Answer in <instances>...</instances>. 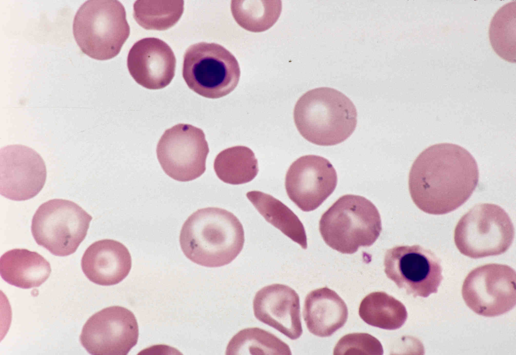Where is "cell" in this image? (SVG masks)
<instances>
[{"label":"cell","instance_id":"obj_27","mask_svg":"<svg viewBox=\"0 0 516 355\" xmlns=\"http://www.w3.org/2000/svg\"><path fill=\"white\" fill-rule=\"evenodd\" d=\"M383 349L380 342L370 334L354 333L341 337L336 344L333 354H367L382 355Z\"/></svg>","mask_w":516,"mask_h":355},{"label":"cell","instance_id":"obj_24","mask_svg":"<svg viewBox=\"0 0 516 355\" xmlns=\"http://www.w3.org/2000/svg\"><path fill=\"white\" fill-rule=\"evenodd\" d=\"M231 11L237 23L253 32H261L271 28L282 10L280 1H232Z\"/></svg>","mask_w":516,"mask_h":355},{"label":"cell","instance_id":"obj_8","mask_svg":"<svg viewBox=\"0 0 516 355\" xmlns=\"http://www.w3.org/2000/svg\"><path fill=\"white\" fill-rule=\"evenodd\" d=\"M92 219L74 202L51 199L35 212L31 232L38 245L55 256H67L75 253L85 239Z\"/></svg>","mask_w":516,"mask_h":355},{"label":"cell","instance_id":"obj_3","mask_svg":"<svg viewBox=\"0 0 516 355\" xmlns=\"http://www.w3.org/2000/svg\"><path fill=\"white\" fill-rule=\"evenodd\" d=\"M294 120L306 140L320 146H332L343 142L354 132L357 112L344 94L323 87L300 97L294 107Z\"/></svg>","mask_w":516,"mask_h":355},{"label":"cell","instance_id":"obj_10","mask_svg":"<svg viewBox=\"0 0 516 355\" xmlns=\"http://www.w3.org/2000/svg\"><path fill=\"white\" fill-rule=\"evenodd\" d=\"M209 151L203 131L184 124L165 130L156 148L157 159L164 172L180 182L194 180L205 172Z\"/></svg>","mask_w":516,"mask_h":355},{"label":"cell","instance_id":"obj_13","mask_svg":"<svg viewBox=\"0 0 516 355\" xmlns=\"http://www.w3.org/2000/svg\"><path fill=\"white\" fill-rule=\"evenodd\" d=\"M46 168L41 156L21 144L5 146L0 150V193L17 201L29 200L42 189Z\"/></svg>","mask_w":516,"mask_h":355},{"label":"cell","instance_id":"obj_15","mask_svg":"<svg viewBox=\"0 0 516 355\" xmlns=\"http://www.w3.org/2000/svg\"><path fill=\"white\" fill-rule=\"evenodd\" d=\"M176 60L169 45L157 38L136 42L127 58L128 70L139 85L148 89H162L172 81Z\"/></svg>","mask_w":516,"mask_h":355},{"label":"cell","instance_id":"obj_11","mask_svg":"<svg viewBox=\"0 0 516 355\" xmlns=\"http://www.w3.org/2000/svg\"><path fill=\"white\" fill-rule=\"evenodd\" d=\"M386 276L414 297L436 293L442 279L440 261L431 250L419 245L398 246L384 257Z\"/></svg>","mask_w":516,"mask_h":355},{"label":"cell","instance_id":"obj_16","mask_svg":"<svg viewBox=\"0 0 516 355\" xmlns=\"http://www.w3.org/2000/svg\"><path fill=\"white\" fill-rule=\"evenodd\" d=\"M255 317L292 340L302 334L300 299L288 285L272 284L258 290L253 299Z\"/></svg>","mask_w":516,"mask_h":355},{"label":"cell","instance_id":"obj_17","mask_svg":"<svg viewBox=\"0 0 516 355\" xmlns=\"http://www.w3.org/2000/svg\"><path fill=\"white\" fill-rule=\"evenodd\" d=\"M132 266L130 253L121 243L103 239L92 244L85 251L81 267L89 280L98 285L119 283L129 273Z\"/></svg>","mask_w":516,"mask_h":355},{"label":"cell","instance_id":"obj_1","mask_svg":"<svg viewBox=\"0 0 516 355\" xmlns=\"http://www.w3.org/2000/svg\"><path fill=\"white\" fill-rule=\"evenodd\" d=\"M477 162L464 148L439 143L423 151L409 172V189L423 212L442 215L453 211L471 197L479 181Z\"/></svg>","mask_w":516,"mask_h":355},{"label":"cell","instance_id":"obj_4","mask_svg":"<svg viewBox=\"0 0 516 355\" xmlns=\"http://www.w3.org/2000/svg\"><path fill=\"white\" fill-rule=\"evenodd\" d=\"M382 230L376 207L364 197L345 195L322 215L319 231L325 243L343 254H353L360 247L371 246Z\"/></svg>","mask_w":516,"mask_h":355},{"label":"cell","instance_id":"obj_21","mask_svg":"<svg viewBox=\"0 0 516 355\" xmlns=\"http://www.w3.org/2000/svg\"><path fill=\"white\" fill-rule=\"evenodd\" d=\"M359 314L368 324L387 330L399 328L408 317L405 306L382 291L371 292L365 297L360 304Z\"/></svg>","mask_w":516,"mask_h":355},{"label":"cell","instance_id":"obj_22","mask_svg":"<svg viewBox=\"0 0 516 355\" xmlns=\"http://www.w3.org/2000/svg\"><path fill=\"white\" fill-rule=\"evenodd\" d=\"M213 167L217 177L231 185L251 181L259 170L254 152L244 146H236L221 151L215 158Z\"/></svg>","mask_w":516,"mask_h":355},{"label":"cell","instance_id":"obj_12","mask_svg":"<svg viewBox=\"0 0 516 355\" xmlns=\"http://www.w3.org/2000/svg\"><path fill=\"white\" fill-rule=\"evenodd\" d=\"M139 328L134 314L111 306L91 316L80 336L82 345L93 355H126L137 344Z\"/></svg>","mask_w":516,"mask_h":355},{"label":"cell","instance_id":"obj_19","mask_svg":"<svg viewBox=\"0 0 516 355\" xmlns=\"http://www.w3.org/2000/svg\"><path fill=\"white\" fill-rule=\"evenodd\" d=\"M49 263L36 252L14 249L5 253L0 259V274L9 284L28 289L38 287L49 277Z\"/></svg>","mask_w":516,"mask_h":355},{"label":"cell","instance_id":"obj_26","mask_svg":"<svg viewBox=\"0 0 516 355\" xmlns=\"http://www.w3.org/2000/svg\"><path fill=\"white\" fill-rule=\"evenodd\" d=\"M133 16L142 27L164 30L173 26L184 11L183 1H137Z\"/></svg>","mask_w":516,"mask_h":355},{"label":"cell","instance_id":"obj_23","mask_svg":"<svg viewBox=\"0 0 516 355\" xmlns=\"http://www.w3.org/2000/svg\"><path fill=\"white\" fill-rule=\"evenodd\" d=\"M225 354L291 355L289 346L273 334L257 327L245 328L229 341Z\"/></svg>","mask_w":516,"mask_h":355},{"label":"cell","instance_id":"obj_25","mask_svg":"<svg viewBox=\"0 0 516 355\" xmlns=\"http://www.w3.org/2000/svg\"><path fill=\"white\" fill-rule=\"evenodd\" d=\"M516 1L502 6L490 24L489 36L496 54L507 62H516Z\"/></svg>","mask_w":516,"mask_h":355},{"label":"cell","instance_id":"obj_18","mask_svg":"<svg viewBox=\"0 0 516 355\" xmlns=\"http://www.w3.org/2000/svg\"><path fill=\"white\" fill-rule=\"evenodd\" d=\"M348 317L345 302L328 287L313 290L305 298L304 319L308 330L316 336H331L345 325Z\"/></svg>","mask_w":516,"mask_h":355},{"label":"cell","instance_id":"obj_6","mask_svg":"<svg viewBox=\"0 0 516 355\" xmlns=\"http://www.w3.org/2000/svg\"><path fill=\"white\" fill-rule=\"evenodd\" d=\"M514 237V228L507 212L491 203L474 206L458 221L455 245L463 255L473 259L506 252Z\"/></svg>","mask_w":516,"mask_h":355},{"label":"cell","instance_id":"obj_5","mask_svg":"<svg viewBox=\"0 0 516 355\" xmlns=\"http://www.w3.org/2000/svg\"><path fill=\"white\" fill-rule=\"evenodd\" d=\"M73 35L82 51L97 60L117 56L130 35L125 8L116 0L85 2L75 14Z\"/></svg>","mask_w":516,"mask_h":355},{"label":"cell","instance_id":"obj_14","mask_svg":"<svg viewBox=\"0 0 516 355\" xmlns=\"http://www.w3.org/2000/svg\"><path fill=\"white\" fill-rule=\"evenodd\" d=\"M337 183L332 164L315 155L303 156L293 162L285 178L289 198L305 212L317 208L333 193Z\"/></svg>","mask_w":516,"mask_h":355},{"label":"cell","instance_id":"obj_2","mask_svg":"<svg viewBox=\"0 0 516 355\" xmlns=\"http://www.w3.org/2000/svg\"><path fill=\"white\" fill-rule=\"evenodd\" d=\"M245 242L242 224L232 212L217 207L197 210L185 221L180 234L185 255L198 265L218 267L240 253Z\"/></svg>","mask_w":516,"mask_h":355},{"label":"cell","instance_id":"obj_9","mask_svg":"<svg viewBox=\"0 0 516 355\" xmlns=\"http://www.w3.org/2000/svg\"><path fill=\"white\" fill-rule=\"evenodd\" d=\"M515 271L510 266L487 264L467 275L462 285V296L467 306L478 315L498 316L515 305Z\"/></svg>","mask_w":516,"mask_h":355},{"label":"cell","instance_id":"obj_7","mask_svg":"<svg viewBox=\"0 0 516 355\" xmlns=\"http://www.w3.org/2000/svg\"><path fill=\"white\" fill-rule=\"evenodd\" d=\"M182 74L190 89L203 97L215 99L236 88L241 71L237 59L225 48L202 42L186 50Z\"/></svg>","mask_w":516,"mask_h":355},{"label":"cell","instance_id":"obj_20","mask_svg":"<svg viewBox=\"0 0 516 355\" xmlns=\"http://www.w3.org/2000/svg\"><path fill=\"white\" fill-rule=\"evenodd\" d=\"M247 197L265 219L304 249L307 248L304 227L298 216L282 202L258 191L248 192Z\"/></svg>","mask_w":516,"mask_h":355}]
</instances>
